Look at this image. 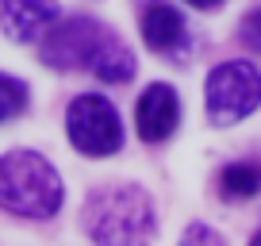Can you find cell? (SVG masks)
Masks as SVG:
<instances>
[{"instance_id":"obj_1","label":"cell","mask_w":261,"mask_h":246,"mask_svg":"<svg viewBox=\"0 0 261 246\" xmlns=\"http://www.w3.org/2000/svg\"><path fill=\"white\" fill-rule=\"evenodd\" d=\"M0 208L19 219H50L62 208V177L35 150L0 158Z\"/></svg>"},{"instance_id":"obj_2","label":"cell","mask_w":261,"mask_h":246,"mask_svg":"<svg viewBox=\"0 0 261 246\" xmlns=\"http://www.w3.org/2000/svg\"><path fill=\"white\" fill-rule=\"evenodd\" d=\"M85 235L92 242H142L154 235V204L135 185H104L85 200Z\"/></svg>"},{"instance_id":"obj_3","label":"cell","mask_w":261,"mask_h":246,"mask_svg":"<svg viewBox=\"0 0 261 246\" xmlns=\"http://www.w3.org/2000/svg\"><path fill=\"white\" fill-rule=\"evenodd\" d=\"M261 108V69L253 62H223L207 73V115L212 123L227 127V123L246 119L250 112Z\"/></svg>"},{"instance_id":"obj_4","label":"cell","mask_w":261,"mask_h":246,"mask_svg":"<svg viewBox=\"0 0 261 246\" xmlns=\"http://www.w3.org/2000/svg\"><path fill=\"white\" fill-rule=\"evenodd\" d=\"M65 131L69 142L81 150L85 158H108L123 146V123L115 112L112 100L96 96V92H85L69 104L65 112Z\"/></svg>"},{"instance_id":"obj_5","label":"cell","mask_w":261,"mask_h":246,"mask_svg":"<svg viewBox=\"0 0 261 246\" xmlns=\"http://www.w3.org/2000/svg\"><path fill=\"white\" fill-rule=\"evenodd\" d=\"M112 39L96 19L89 16H73V19H62L58 27H46L42 35V62L50 69H89L92 58L100 54V46Z\"/></svg>"},{"instance_id":"obj_6","label":"cell","mask_w":261,"mask_h":246,"mask_svg":"<svg viewBox=\"0 0 261 246\" xmlns=\"http://www.w3.org/2000/svg\"><path fill=\"white\" fill-rule=\"evenodd\" d=\"M177 119H180V100L162 81L150 85L135 104V127H139L142 142H165L177 131Z\"/></svg>"},{"instance_id":"obj_7","label":"cell","mask_w":261,"mask_h":246,"mask_svg":"<svg viewBox=\"0 0 261 246\" xmlns=\"http://www.w3.org/2000/svg\"><path fill=\"white\" fill-rule=\"evenodd\" d=\"M58 19V0H0V27L12 42H35Z\"/></svg>"},{"instance_id":"obj_8","label":"cell","mask_w":261,"mask_h":246,"mask_svg":"<svg viewBox=\"0 0 261 246\" xmlns=\"http://www.w3.org/2000/svg\"><path fill=\"white\" fill-rule=\"evenodd\" d=\"M142 39L158 54H177L185 46V19H180V12L173 4H165V0H150L146 12H142Z\"/></svg>"},{"instance_id":"obj_9","label":"cell","mask_w":261,"mask_h":246,"mask_svg":"<svg viewBox=\"0 0 261 246\" xmlns=\"http://www.w3.org/2000/svg\"><path fill=\"white\" fill-rule=\"evenodd\" d=\"M89 69L96 73V81H104V85H127L139 66H135V54H130L119 39H108L104 46H100V54L92 58Z\"/></svg>"},{"instance_id":"obj_10","label":"cell","mask_w":261,"mask_h":246,"mask_svg":"<svg viewBox=\"0 0 261 246\" xmlns=\"http://www.w3.org/2000/svg\"><path fill=\"white\" fill-rule=\"evenodd\" d=\"M219 189H223V196H230V200H250V196H257V192H261V165H253V162H234V165H227V169H223V177H219Z\"/></svg>"},{"instance_id":"obj_11","label":"cell","mask_w":261,"mask_h":246,"mask_svg":"<svg viewBox=\"0 0 261 246\" xmlns=\"http://www.w3.org/2000/svg\"><path fill=\"white\" fill-rule=\"evenodd\" d=\"M23 108H27V85L19 81V77L0 73V123L19 115Z\"/></svg>"},{"instance_id":"obj_12","label":"cell","mask_w":261,"mask_h":246,"mask_svg":"<svg viewBox=\"0 0 261 246\" xmlns=\"http://www.w3.org/2000/svg\"><path fill=\"white\" fill-rule=\"evenodd\" d=\"M238 39H242L246 50L261 54V8H253V12L242 16V23H238Z\"/></svg>"},{"instance_id":"obj_13","label":"cell","mask_w":261,"mask_h":246,"mask_svg":"<svg viewBox=\"0 0 261 246\" xmlns=\"http://www.w3.org/2000/svg\"><path fill=\"white\" fill-rule=\"evenodd\" d=\"M185 238H188V242H196V238H200V242H223V238L215 235L212 227H204V223H192V227L185 231Z\"/></svg>"},{"instance_id":"obj_14","label":"cell","mask_w":261,"mask_h":246,"mask_svg":"<svg viewBox=\"0 0 261 246\" xmlns=\"http://www.w3.org/2000/svg\"><path fill=\"white\" fill-rule=\"evenodd\" d=\"M188 4H192V8H219L223 0H188Z\"/></svg>"},{"instance_id":"obj_15","label":"cell","mask_w":261,"mask_h":246,"mask_svg":"<svg viewBox=\"0 0 261 246\" xmlns=\"http://www.w3.org/2000/svg\"><path fill=\"white\" fill-rule=\"evenodd\" d=\"M253 242H261V231H257V235H253Z\"/></svg>"}]
</instances>
